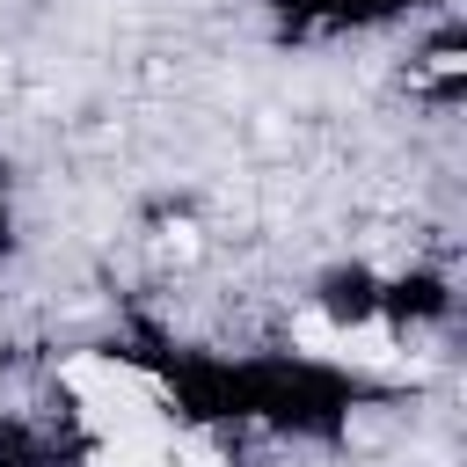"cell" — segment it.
I'll use <instances>...</instances> for the list:
<instances>
[{
  "mask_svg": "<svg viewBox=\"0 0 467 467\" xmlns=\"http://www.w3.org/2000/svg\"><path fill=\"white\" fill-rule=\"evenodd\" d=\"M66 387H80V401H161V379L124 358H73Z\"/></svg>",
  "mask_w": 467,
  "mask_h": 467,
  "instance_id": "cell-1",
  "label": "cell"
},
{
  "mask_svg": "<svg viewBox=\"0 0 467 467\" xmlns=\"http://www.w3.org/2000/svg\"><path fill=\"white\" fill-rule=\"evenodd\" d=\"M328 358H343V365H372V372H394V365H401V350H394V336H387L379 321H358V328H336V343H328Z\"/></svg>",
  "mask_w": 467,
  "mask_h": 467,
  "instance_id": "cell-2",
  "label": "cell"
},
{
  "mask_svg": "<svg viewBox=\"0 0 467 467\" xmlns=\"http://www.w3.org/2000/svg\"><path fill=\"white\" fill-rule=\"evenodd\" d=\"M168 438H175V431H168ZM168 438H102L88 467H175Z\"/></svg>",
  "mask_w": 467,
  "mask_h": 467,
  "instance_id": "cell-3",
  "label": "cell"
},
{
  "mask_svg": "<svg viewBox=\"0 0 467 467\" xmlns=\"http://www.w3.org/2000/svg\"><path fill=\"white\" fill-rule=\"evenodd\" d=\"M292 343H299V350H314V358H328L336 321H328V314H299V321H292Z\"/></svg>",
  "mask_w": 467,
  "mask_h": 467,
  "instance_id": "cell-4",
  "label": "cell"
}]
</instances>
